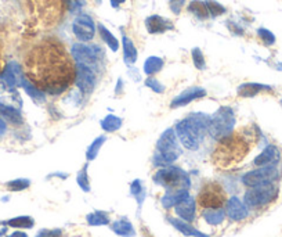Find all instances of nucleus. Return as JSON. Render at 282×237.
<instances>
[{"label":"nucleus","instance_id":"1","mask_svg":"<svg viewBox=\"0 0 282 237\" xmlns=\"http://www.w3.org/2000/svg\"><path fill=\"white\" fill-rule=\"evenodd\" d=\"M25 67L29 81L49 94H61L76 79V64L56 39H47L35 47Z\"/></svg>","mask_w":282,"mask_h":237},{"label":"nucleus","instance_id":"2","mask_svg":"<svg viewBox=\"0 0 282 237\" xmlns=\"http://www.w3.org/2000/svg\"><path fill=\"white\" fill-rule=\"evenodd\" d=\"M259 131L254 127H243L225 136L212 153V162L221 171H230L245 161L257 145Z\"/></svg>","mask_w":282,"mask_h":237},{"label":"nucleus","instance_id":"3","mask_svg":"<svg viewBox=\"0 0 282 237\" xmlns=\"http://www.w3.org/2000/svg\"><path fill=\"white\" fill-rule=\"evenodd\" d=\"M209 120L210 116L198 112V114H191L184 120L177 122L176 125L177 139L187 150H198L201 140L203 139V135L207 131Z\"/></svg>","mask_w":282,"mask_h":237},{"label":"nucleus","instance_id":"4","mask_svg":"<svg viewBox=\"0 0 282 237\" xmlns=\"http://www.w3.org/2000/svg\"><path fill=\"white\" fill-rule=\"evenodd\" d=\"M181 156V149L179 147L177 135L174 129L169 128L162 133L159 140L156 142L154 165L155 167H167Z\"/></svg>","mask_w":282,"mask_h":237},{"label":"nucleus","instance_id":"5","mask_svg":"<svg viewBox=\"0 0 282 237\" xmlns=\"http://www.w3.org/2000/svg\"><path fill=\"white\" fill-rule=\"evenodd\" d=\"M32 7L42 24L54 27L64 16L67 5L65 0H32Z\"/></svg>","mask_w":282,"mask_h":237},{"label":"nucleus","instance_id":"6","mask_svg":"<svg viewBox=\"0 0 282 237\" xmlns=\"http://www.w3.org/2000/svg\"><path fill=\"white\" fill-rule=\"evenodd\" d=\"M235 125V115L231 107H220L219 110L210 116L207 124V132L216 140H221L232 132Z\"/></svg>","mask_w":282,"mask_h":237},{"label":"nucleus","instance_id":"7","mask_svg":"<svg viewBox=\"0 0 282 237\" xmlns=\"http://www.w3.org/2000/svg\"><path fill=\"white\" fill-rule=\"evenodd\" d=\"M156 185L163 186L166 190H181L190 189V176L179 167H163L154 176Z\"/></svg>","mask_w":282,"mask_h":237},{"label":"nucleus","instance_id":"8","mask_svg":"<svg viewBox=\"0 0 282 237\" xmlns=\"http://www.w3.org/2000/svg\"><path fill=\"white\" fill-rule=\"evenodd\" d=\"M196 202L201 208L205 209L221 208L224 204H227V193L220 183L209 182L202 186L201 191L196 197Z\"/></svg>","mask_w":282,"mask_h":237},{"label":"nucleus","instance_id":"9","mask_svg":"<svg viewBox=\"0 0 282 237\" xmlns=\"http://www.w3.org/2000/svg\"><path fill=\"white\" fill-rule=\"evenodd\" d=\"M278 193H279V190L274 183L250 187L245 193L243 202L248 205L249 208H261V207H265V205L275 201Z\"/></svg>","mask_w":282,"mask_h":237},{"label":"nucleus","instance_id":"10","mask_svg":"<svg viewBox=\"0 0 282 237\" xmlns=\"http://www.w3.org/2000/svg\"><path fill=\"white\" fill-rule=\"evenodd\" d=\"M279 174H281L279 172V167L276 165V162H274V164L259 167L257 169L245 174L242 176V183L245 186H248V187L268 185V183H274L279 178Z\"/></svg>","mask_w":282,"mask_h":237},{"label":"nucleus","instance_id":"11","mask_svg":"<svg viewBox=\"0 0 282 237\" xmlns=\"http://www.w3.org/2000/svg\"><path fill=\"white\" fill-rule=\"evenodd\" d=\"M71 54L75 63L93 67L100 58V49L98 46H89L86 43H75L71 49Z\"/></svg>","mask_w":282,"mask_h":237},{"label":"nucleus","instance_id":"12","mask_svg":"<svg viewBox=\"0 0 282 237\" xmlns=\"http://www.w3.org/2000/svg\"><path fill=\"white\" fill-rule=\"evenodd\" d=\"M74 35L81 42H90L96 35V24L87 14H79L72 23Z\"/></svg>","mask_w":282,"mask_h":237},{"label":"nucleus","instance_id":"13","mask_svg":"<svg viewBox=\"0 0 282 237\" xmlns=\"http://www.w3.org/2000/svg\"><path fill=\"white\" fill-rule=\"evenodd\" d=\"M96 82H97V78H96V74H94V71L92 70V67L85 65V64L76 63L75 83L76 86H78V89H79L85 96H86V94H90V93L94 90Z\"/></svg>","mask_w":282,"mask_h":237},{"label":"nucleus","instance_id":"14","mask_svg":"<svg viewBox=\"0 0 282 237\" xmlns=\"http://www.w3.org/2000/svg\"><path fill=\"white\" fill-rule=\"evenodd\" d=\"M24 78L23 70L16 61H10L0 72V82L6 86L9 90H14L16 87L21 85V79Z\"/></svg>","mask_w":282,"mask_h":237},{"label":"nucleus","instance_id":"15","mask_svg":"<svg viewBox=\"0 0 282 237\" xmlns=\"http://www.w3.org/2000/svg\"><path fill=\"white\" fill-rule=\"evenodd\" d=\"M225 215L230 218L231 220H243L248 218L249 209L248 205L243 201H241L238 197H231L230 200H227V208H225Z\"/></svg>","mask_w":282,"mask_h":237},{"label":"nucleus","instance_id":"16","mask_svg":"<svg viewBox=\"0 0 282 237\" xmlns=\"http://www.w3.org/2000/svg\"><path fill=\"white\" fill-rule=\"evenodd\" d=\"M206 96V90L202 89V87H190L184 92H181L176 98H173L170 108H180V107H184V105L190 104L191 101L198 100Z\"/></svg>","mask_w":282,"mask_h":237},{"label":"nucleus","instance_id":"17","mask_svg":"<svg viewBox=\"0 0 282 237\" xmlns=\"http://www.w3.org/2000/svg\"><path fill=\"white\" fill-rule=\"evenodd\" d=\"M145 28L148 31V34L158 35V34H165L167 31L173 29V24L166 18L155 14V16H150L145 20Z\"/></svg>","mask_w":282,"mask_h":237},{"label":"nucleus","instance_id":"18","mask_svg":"<svg viewBox=\"0 0 282 237\" xmlns=\"http://www.w3.org/2000/svg\"><path fill=\"white\" fill-rule=\"evenodd\" d=\"M281 157V151L279 149L274 145H268L264 150L260 153L259 156L253 160V165L256 167H264V165H270L274 162H278Z\"/></svg>","mask_w":282,"mask_h":237},{"label":"nucleus","instance_id":"19","mask_svg":"<svg viewBox=\"0 0 282 237\" xmlns=\"http://www.w3.org/2000/svg\"><path fill=\"white\" fill-rule=\"evenodd\" d=\"M176 214L179 215L180 218L185 222H192L195 219V212H196V207H195V200L192 197H187L184 201H181L180 204H177L176 207Z\"/></svg>","mask_w":282,"mask_h":237},{"label":"nucleus","instance_id":"20","mask_svg":"<svg viewBox=\"0 0 282 237\" xmlns=\"http://www.w3.org/2000/svg\"><path fill=\"white\" fill-rule=\"evenodd\" d=\"M272 87L268 85H263V83H257V82H246V83H242L238 86L236 92L238 96L241 97H253L256 94H259L261 92H271Z\"/></svg>","mask_w":282,"mask_h":237},{"label":"nucleus","instance_id":"21","mask_svg":"<svg viewBox=\"0 0 282 237\" xmlns=\"http://www.w3.org/2000/svg\"><path fill=\"white\" fill-rule=\"evenodd\" d=\"M187 197H190L187 189H181V190H167L166 194L162 197V205L165 208H173L181 201H184Z\"/></svg>","mask_w":282,"mask_h":237},{"label":"nucleus","instance_id":"22","mask_svg":"<svg viewBox=\"0 0 282 237\" xmlns=\"http://www.w3.org/2000/svg\"><path fill=\"white\" fill-rule=\"evenodd\" d=\"M0 115L14 127H18V125L23 124V115H21L20 110H17L16 107H13L10 104H5L2 101H0Z\"/></svg>","mask_w":282,"mask_h":237},{"label":"nucleus","instance_id":"23","mask_svg":"<svg viewBox=\"0 0 282 237\" xmlns=\"http://www.w3.org/2000/svg\"><path fill=\"white\" fill-rule=\"evenodd\" d=\"M21 86L24 87V90L27 92L29 97L34 100L35 103H38V104H41V103H45L46 101V96H45V92L41 90L39 87H36L32 83V82L29 81L28 78H25L24 76L23 79H21Z\"/></svg>","mask_w":282,"mask_h":237},{"label":"nucleus","instance_id":"24","mask_svg":"<svg viewBox=\"0 0 282 237\" xmlns=\"http://www.w3.org/2000/svg\"><path fill=\"white\" fill-rule=\"evenodd\" d=\"M122 46H123V57L127 65H133L137 61V49L130 38L126 35L122 36Z\"/></svg>","mask_w":282,"mask_h":237},{"label":"nucleus","instance_id":"25","mask_svg":"<svg viewBox=\"0 0 282 237\" xmlns=\"http://www.w3.org/2000/svg\"><path fill=\"white\" fill-rule=\"evenodd\" d=\"M169 222L172 223L180 233H183L184 236H191V237H207L206 234H203L201 233L199 230H196L195 227H192V226L188 223V222H185V220H181V219H174V218H169Z\"/></svg>","mask_w":282,"mask_h":237},{"label":"nucleus","instance_id":"26","mask_svg":"<svg viewBox=\"0 0 282 237\" xmlns=\"http://www.w3.org/2000/svg\"><path fill=\"white\" fill-rule=\"evenodd\" d=\"M188 12L192 16H195L198 20H207V18L210 17L206 3L202 2V0H192L190 5H188Z\"/></svg>","mask_w":282,"mask_h":237},{"label":"nucleus","instance_id":"27","mask_svg":"<svg viewBox=\"0 0 282 237\" xmlns=\"http://www.w3.org/2000/svg\"><path fill=\"white\" fill-rule=\"evenodd\" d=\"M97 28H98V34L101 36V39L108 45V47H110L112 52H116V50L119 49V41L116 39L115 36L112 35L111 31H108V29L104 27L103 24H98Z\"/></svg>","mask_w":282,"mask_h":237},{"label":"nucleus","instance_id":"28","mask_svg":"<svg viewBox=\"0 0 282 237\" xmlns=\"http://www.w3.org/2000/svg\"><path fill=\"white\" fill-rule=\"evenodd\" d=\"M203 218L209 225H220L225 218V212L221 208H212L207 209L203 212Z\"/></svg>","mask_w":282,"mask_h":237},{"label":"nucleus","instance_id":"29","mask_svg":"<svg viewBox=\"0 0 282 237\" xmlns=\"http://www.w3.org/2000/svg\"><path fill=\"white\" fill-rule=\"evenodd\" d=\"M163 67V60L161 57H156V56H151L145 60L144 63V72L148 76L154 75L156 72H159Z\"/></svg>","mask_w":282,"mask_h":237},{"label":"nucleus","instance_id":"30","mask_svg":"<svg viewBox=\"0 0 282 237\" xmlns=\"http://www.w3.org/2000/svg\"><path fill=\"white\" fill-rule=\"evenodd\" d=\"M121 127H122V120L119 116L108 114L104 120H101V128H103L105 132L108 133L116 132L118 129H121Z\"/></svg>","mask_w":282,"mask_h":237},{"label":"nucleus","instance_id":"31","mask_svg":"<svg viewBox=\"0 0 282 237\" xmlns=\"http://www.w3.org/2000/svg\"><path fill=\"white\" fill-rule=\"evenodd\" d=\"M112 230L115 231L116 234L123 237H132L134 236V229L130 222L127 220H116L112 225Z\"/></svg>","mask_w":282,"mask_h":237},{"label":"nucleus","instance_id":"32","mask_svg":"<svg viewBox=\"0 0 282 237\" xmlns=\"http://www.w3.org/2000/svg\"><path fill=\"white\" fill-rule=\"evenodd\" d=\"M6 225L10 227H18V229H31L34 227L35 220L31 216H17V218L7 220Z\"/></svg>","mask_w":282,"mask_h":237},{"label":"nucleus","instance_id":"33","mask_svg":"<svg viewBox=\"0 0 282 237\" xmlns=\"http://www.w3.org/2000/svg\"><path fill=\"white\" fill-rule=\"evenodd\" d=\"M87 222L92 226H104L110 223V216L104 211H96L87 215Z\"/></svg>","mask_w":282,"mask_h":237},{"label":"nucleus","instance_id":"34","mask_svg":"<svg viewBox=\"0 0 282 237\" xmlns=\"http://www.w3.org/2000/svg\"><path fill=\"white\" fill-rule=\"evenodd\" d=\"M105 143V136H98L97 139L93 142L92 145H90V147L87 149L86 151V157L89 161H92V160H94L96 157H97L98 151H100V149H101V146Z\"/></svg>","mask_w":282,"mask_h":237},{"label":"nucleus","instance_id":"35","mask_svg":"<svg viewBox=\"0 0 282 237\" xmlns=\"http://www.w3.org/2000/svg\"><path fill=\"white\" fill-rule=\"evenodd\" d=\"M205 3H206L210 17H219L225 13V7L223 5H220L219 2H216V0H206Z\"/></svg>","mask_w":282,"mask_h":237},{"label":"nucleus","instance_id":"36","mask_svg":"<svg viewBox=\"0 0 282 237\" xmlns=\"http://www.w3.org/2000/svg\"><path fill=\"white\" fill-rule=\"evenodd\" d=\"M6 186L9 187V190L21 191V190H25V189H28L29 186H31V180L20 178V179H14V180H10V182H7Z\"/></svg>","mask_w":282,"mask_h":237},{"label":"nucleus","instance_id":"37","mask_svg":"<svg viewBox=\"0 0 282 237\" xmlns=\"http://www.w3.org/2000/svg\"><path fill=\"white\" fill-rule=\"evenodd\" d=\"M191 56H192V61H194V65L196 67V70H205L206 61H205V57H203V53L201 52V49L199 47H194L192 52H191Z\"/></svg>","mask_w":282,"mask_h":237},{"label":"nucleus","instance_id":"38","mask_svg":"<svg viewBox=\"0 0 282 237\" xmlns=\"http://www.w3.org/2000/svg\"><path fill=\"white\" fill-rule=\"evenodd\" d=\"M257 36H259L260 41L263 42L265 46H271V45L275 43V36H274V34H272L271 31H268V29L259 28L257 29Z\"/></svg>","mask_w":282,"mask_h":237},{"label":"nucleus","instance_id":"39","mask_svg":"<svg viewBox=\"0 0 282 237\" xmlns=\"http://www.w3.org/2000/svg\"><path fill=\"white\" fill-rule=\"evenodd\" d=\"M76 180H78V185L82 187V190L90 191V183H89V176H87V165L78 174Z\"/></svg>","mask_w":282,"mask_h":237},{"label":"nucleus","instance_id":"40","mask_svg":"<svg viewBox=\"0 0 282 237\" xmlns=\"http://www.w3.org/2000/svg\"><path fill=\"white\" fill-rule=\"evenodd\" d=\"M145 86L150 87L152 92L155 93H163L165 92V86L162 85L161 82L155 79L154 76H148L147 79H145Z\"/></svg>","mask_w":282,"mask_h":237},{"label":"nucleus","instance_id":"41","mask_svg":"<svg viewBox=\"0 0 282 237\" xmlns=\"http://www.w3.org/2000/svg\"><path fill=\"white\" fill-rule=\"evenodd\" d=\"M130 193H132L133 196L137 198V201L141 204V201H143V183L138 179L134 180L132 183V186H130Z\"/></svg>","mask_w":282,"mask_h":237},{"label":"nucleus","instance_id":"42","mask_svg":"<svg viewBox=\"0 0 282 237\" xmlns=\"http://www.w3.org/2000/svg\"><path fill=\"white\" fill-rule=\"evenodd\" d=\"M169 6L172 13H174L176 16H179L180 13L183 12V9L185 6V0H169Z\"/></svg>","mask_w":282,"mask_h":237},{"label":"nucleus","instance_id":"43","mask_svg":"<svg viewBox=\"0 0 282 237\" xmlns=\"http://www.w3.org/2000/svg\"><path fill=\"white\" fill-rule=\"evenodd\" d=\"M65 5H67V9L69 12L78 13L83 6V2L82 0H65Z\"/></svg>","mask_w":282,"mask_h":237},{"label":"nucleus","instance_id":"44","mask_svg":"<svg viewBox=\"0 0 282 237\" xmlns=\"http://www.w3.org/2000/svg\"><path fill=\"white\" fill-rule=\"evenodd\" d=\"M63 236V231L60 230V229H54V230H41L38 233V236L36 237H61Z\"/></svg>","mask_w":282,"mask_h":237},{"label":"nucleus","instance_id":"45","mask_svg":"<svg viewBox=\"0 0 282 237\" xmlns=\"http://www.w3.org/2000/svg\"><path fill=\"white\" fill-rule=\"evenodd\" d=\"M6 131H7L6 122H5V120H3V116L0 115V136H2V135H5Z\"/></svg>","mask_w":282,"mask_h":237},{"label":"nucleus","instance_id":"46","mask_svg":"<svg viewBox=\"0 0 282 237\" xmlns=\"http://www.w3.org/2000/svg\"><path fill=\"white\" fill-rule=\"evenodd\" d=\"M7 237H28V234L21 230H17V231H13L12 234H9Z\"/></svg>","mask_w":282,"mask_h":237},{"label":"nucleus","instance_id":"47","mask_svg":"<svg viewBox=\"0 0 282 237\" xmlns=\"http://www.w3.org/2000/svg\"><path fill=\"white\" fill-rule=\"evenodd\" d=\"M126 0H111V5H112V7H119L121 5H123Z\"/></svg>","mask_w":282,"mask_h":237},{"label":"nucleus","instance_id":"48","mask_svg":"<svg viewBox=\"0 0 282 237\" xmlns=\"http://www.w3.org/2000/svg\"><path fill=\"white\" fill-rule=\"evenodd\" d=\"M96 2H98V3H101V0H96Z\"/></svg>","mask_w":282,"mask_h":237}]
</instances>
